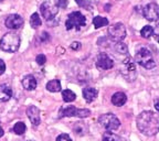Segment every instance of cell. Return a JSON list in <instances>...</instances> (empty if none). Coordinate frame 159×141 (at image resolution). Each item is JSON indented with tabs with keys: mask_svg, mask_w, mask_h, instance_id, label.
Returning a JSON list of instances; mask_svg holds the SVG:
<instances>
[{
	"mask_svg": "<svg viewBox=\"0 0 159 141\" xmlns=\"http://www.w3.org/2000/svg\"><path fill=\"white\" fill-rule=\"evenodd\" d=\"M137 127L146 136H154L159 131V117L150 110H145L137 117Z\"/></svg>",
	"mask_w": 159,
	"mask_h": 141,
	"instance_id": "6da1fadb",
	"label": "cell"
},
{
	"mask_svg": "<svg viewBox=\"0 0 159 141\" xmlns=\"http://www.w3.org/2000/svg\"><path fill=\"white\" fill-rule=\"evenodd\" d=\"M20 46V37L16 33L9 32L6 33L0 40V47L2 51L9 53H15L19 50Z\"/></svg>",
	"mask_w": 159,
	"mask_h": 141,
	"instance_id": "7a4b0ae2",
	"label": "cell"
},
{
	"mask_svg": "<svg viewBox=\"0 0 159 141\" xmlns=\"http://www.w3.org/2000/svg\"><path fill=\"white\" fill-rule=\"evenodd\" d=\"M135 61L140 66L145 67L147 69L154 68L156 66V63H155V59L152 57V53L146 47H142V49H139L137 51L136 55H135Z\"/></svg>",
	"mask_w": 159,
	"mask_h": 141,
	"instance_id": "3957f363",
	"label": "cell"
},
{
	"mask_svg": "<svg viewBox=\"0 0 159 141\" xmlns=\"http://www.w3.org/2000/svg\"><path fill=\"white\" fill-rule=\"evenodd\" d=\"M98 122L103 128H105L107 131H115L116 129L119 128L120 126V121L119 119L115 116L114 114L109 112V114H104L102 116H99Z\"/></svg>",
	"mask_w": 159,
	"mask_h": 141,
	"instance_id": "277c9868",
	"label": "cell"
},
{
	"mask_svg": "<svg viewBox=\"0 0 159 141\" xmlns=\"http://www.w3.org/2000/svg\"><path fill=\"white\" fill-rule=\"evenodd\" d=\"M85 24H86V19L79 11H74L71 15H69V18H67L66 22H65L66 30H72V29L80 30L81 27H84Z\"/></svg>",
	"mask_w": 159,
	"mask_h": 141,
	"instance_id": "5b68a950",
	"label": "cell"
},
{
	"mask_svg": "<svg viewBox=\"0 0 159 141\" xmlns=\"http://www.w3.org/2000/svg\"><path fill=\"white\" fill-rule=\"evenodd\" d=\"M108 35L113 42H123L126 37V28L123 23H114L108 28Z\"/></svg>",
	"mask_w": 159,
	"mask_h": 141,
	"instance_id": "8992f818",
	"label": "cell"
},
{
	"mask_svg": "<svg viewBox=\"0 0 159 141\" xmlns=\"http://www.w3.org/2000/svg\"><path fill=\"white\" fill-rule=\"evenodd\" d=\"M57 8L59 7L57 6V3L48 0V1H44V2L41 5L40 11H41V15H43V18L49 21V20H51V19H54V17L57 13V10H59Z\"/></svg>",
	"mask_w": 159,
	"mask_h": 141,
	"instance_id": "52a82bcc",
	"label": "cell"
},
{
	"mask_svg": "<svg viewBox=\"0 0 159 141\" xmlns=\"http://www.w3.org/2000/svg\"><path fill=\"white\" fill-rule=\"evenodd\" d=\"M123 65H124V67L122 68V74L128 79L129 82L134 81L136 78V65H135L134 61L129 56H127L123 61Z\"/></svg>",
	"mask_w": 159,
	"mask_h": 141,
	"instance_id": "ba28073f",
	"label": "cell"
},
{
	"mask_svg": "<svg viewBox=\"0 0 159 141\" xmlns=\"http://www.w3.org/2000/svg\"><path fill=\"white\" fill-rule=\"evenodd\" d=\"M143 15L146 18L148 21H157L159 19V6L157 3L150 2L143 9Z\"/></svg>",
	"mask_w": 159,
	"mask_h": 141,
	"instance_id": "9c48e42d",
	"label": "cell"
},
{
	"mask_svg": "<svg viewBox=\"0 0 159 141\" xmlns=\"http://www.w3.org/2000/svg\"><path fill=\"white\" fill-rule=\"evenodd\" d=\"M5 24H6V27L10 30H18L22 27L23 19H22V17L19 15H8L7 19H6Z\"/></svg>",
	"mask_w": 159,
	"mask_h": 141,
	"instance_id": "30bf717a",
	"label": "cell"
},
{
	"mask_svg": "<svg viewBox=\"0 0 159 141\" xmlns=\"http://www.w3.org/2000/svg\"><path fill=\"white\" fill-rule=\"evenodd\" d=\"M96 66L101 69H109L114 66V61L106 53H99L96 57Z\"/></svg>",
	"mask_w": 159,
	"mask_h": 141,
	"instance_id": "8fae6325",
	"label": "cell"
},
{
	"mask_svg": "<svg viewBox=\"0 0 159 141\" xmlns=\"http://www.w3.org/2000/svg\"><path fill=\"white\" fill-rule=\"evenodd\" d=\"M27 115L29 117L30 121L32 122L33 126L40 125V110L35 106H29L27 108Z\"/></svg>",
	"mask_w": 159,
	"mask_h": 141,
	"instance_id": "7c38bea8",
	"label": "cell"
},
{
	"mask_svg": "<svg viewBox=\"0 0 159 141\" xmlns=\"http://www.w3.org/2000/svg\"><path fill=\"white\" fill-rule=\"evenodd\" d=\"M12 97V89L9 85L2 84L0 85V103L9 102Z\"/></svg>",
	"mask_w": 159,
	"mask_h": 141,
	"instance_id": "4fadbf2b",
	"label": "cell"
},
{
	"mask_svg": "<svg viewBox=\"0 0 159 141\" xmlns=\"http://www.w3.org/2000/svg\"><path fill=\"white\" fill-rule=\"evenodd\" d=\"M97 90L94 87H86L83 89V97H84L85 102L86 103H92L93 100H95L97 97Z\"/></svg>",
	"mask_w": 159,
	"mask_h": 141,
	"instance_id": "5bb4252c",
	"label": "cell"
},
{
	"mask_svg": "<svg viewBox=\"0 0 159 141\" xmlns=\"http://www.w3.org/2000/svg\"><path fill=\"white\" fill-rule=\"evenodd\" d=\"M126 102H127V96L122 92L115 93L112 96L113 105H115V106H117V107H120V106H123V105H125Z\"/></svg>",
	"mask_w": 159,
	"mask_h": 141,
	"instance_id": "9a60e30c",
	"label": "cell"
},
{
	"mask_svg": "<svg viewBox=\"0 0 159 141\" xmlns=\"http://www.w3.org/2000/svg\"><path fill=\"white\" fill-rule=\"evenodd\" d=\"M22 85L27 90H33L37 87V79L32 75H27L22 79Z\"/></svg>",
	"mask_w": 159,
	"mask_h": 141,
	"instance_id": "2e32d148",
	"label": "cell"
},
{
	"mask_svg": "<svg viewBox=\"0 0 159 141\" xmlns=\"http://www.w3.org/2000/svg\"><path fill=\"white\" fill-rule=\"evenodd\" d=\"M77 114V109L74 106H69L66 108L60 109V117H74Z\"/></svg>",
	"mask_w": 159,
	"mask_h": 141,
	"instance_id": "e0dca14e",
	"label": "cell"
},
{
	"mask_svg": "<svg viewBox=\"0 0 159 141\" xmlns=\"http://www.w3.org/2000/svg\"><path fill=\"white\" fill-rule=\"evenodd\" d=\"M61 82L59 79H52L47 84V89L51 93H57L61 90Z\"/></svg>",
	"mask_w": 159,
	"mask_h": 141,
	"instance_id": "ac0fdd59",
	"label": "cell"
},
{
	"mask_svg": "<svg viewBox=\"0 0 159 141\" xmlns=\"http://www.w3.org/2000/svg\"><path fill=\"white\" fill-rule=\"evenodd\" d=\"M93 24L95 25L96 29H99V28L105 27V25L108 24V20L104 17H101V15H97L93 19Z\"/></svg>",
	"mask_w": 159,
	"mask_h": 141,
	"instance_id": "d6986e66",
	"label": "cell"
},
{
	"mask_svg": "<svg viewBox=\"0 0 159 141\" xmlns=\"http://www.w3.org/2000/svg\"><path fill=\"white\" fill-rule=\"evenodd\" d=\"M62 97H63V100L65 103H71V102H74L75 98H76V95L72 92V90H70V89H64L62 92Z\"/></svg>",
	"mask_w": 159,
	"mask_h": 141,
	"instance_id": "ffe728a7",
	"label": "cell"
},
{
	"mask_svg": "<svg viewBox=\"0 0 159 141\" xmlns=\"http://www.w3.org/2000/svg\"><path fill=\"white\" fill-rule=\"evenodd\" d=\"M115 52L118 53V54L122 55H128V50H127V46L125 45V43L123 42H115Z\"/></svg>",
	"mask_w": 159,
	"mask_h": 141,
	"instance_id": "44dd1931",
	"label": "cell"
},
{
	"mask_svg": "<svg viewBox=\"0 0 159 141\" xmlns=\"http://www.w3.org/2000/svg\"><path fill=\"white\" fill-rule=\"evenodd\" d=\"M25 130H27V126H25V124L22 121L17 122V124L13 126V132H15L16 134H19V136L25 134Z\"/></svg>",
	"mask_w": 159,
	"mask_h": 141,
	"instance_id": "7402d4cb",
	"label": "cell"
},
{
	"mask_svg": "<svg viewBox=\"0 0 159 141\" xmlns=\"http://www.w3.org/2000/svg\"><path fill=\"white\" fill-rule=\"evenodd\" d=\"M103 141H122V138L114 132L107 131L103 134Z\"/></svg>",
	"mask_w": 159,
	"mask_h": 141,
	"instance_id": "603a6c76",
	"label": "cell"
},
{
	"mask_svg": "<svg viewBox=\"0 0 159 141\" xmlns=\"http://www.w3.org/2000/svg\"><path fill=\"white\" fill-rule=\"evenodd\" d=\"M140 34H142V37H145V39H149V37L154 34V29H152V27H150V25H145L142 29V31H140Z\"/></svg>",
	"mask_w": 159,
	"mask_h": 141,
	"instance_id": "cb8c5ba5",
	"label": "cell"
},
{
	"mask_svg": "<svg viewBox=\"0 0 159 141\" xmlns=\"http://www.w3.org/2000/svg\"><path fill=\"white\" fill-rule=\"evenodd\" d=\"M41 19H40V17H39V15H38L37 12L35 13H33L32 15H31V18H30V24H31V27L32 28H38V27H40L41 25Z\"/></svg>",
	"mask_w": 159,
	"mask_h": 141,
	"instance_id": "d4e9b609",
	"label": "cell"
},
{
	"mask_svg": "<svg viewBox=\"0 0 159 141\" xmlns=\"http://www.w3.org/2000/svg\"><path fill=\"white\" fill-rule=\"evenodd\" d=\"M89 115H91V112L89 109H77L76 117H79V118H86Z\"/></svg>",
	"mask_w": 159,
	"mask_h": 141,
	"instance_id": "484cf974",
	"label": "cell"
},
{
	"mask_svg": "<svg viewBox=\"0 0 159 141\" xmlns=\"http://www.w3.org/2000/svg\"><path fill=\"white\" fill-rule=\"evenodd\" d=\"M35 61H37V63L39 65H44L45 62H47V57H45L44 54H39L37 56V59H35Z\"/></svg>",
	"mask_w": 159,
	"mask_h": 141,
	"instance_id": "4316f807",
	"label": "cell"
},
{
	"mask_svg": "<svg viewBox=\"0 0 159 141\" xmlns=\"http://www.w3.org/2000/svg\"><path fill=\"white\" fill-rule=\"evenodd\" d=\"M57 141H72V139H71V137H70L69 134H59V136H57Z\"/></svg>",
	"mask_w": 159,
	"mask_h": 141,
	"instance_id": "83f0119b",
	"label": "cell"
},
{
	"mask_svg": "<svg viewBox=\"0 0 159 141\" xmlns=\"http://www.w3.org/2000/svg\"><path fill=\"white\" fill-rule=\"evenodd\" d=\"M75 1H76V3L80 6V7L85 8V9L89 10V2H86L85 0H75Z\"/></svg>",
	"mask_w": 159,
	"mask_h": 141,
	"instance_id": "f1b7e54d",
	"label": "cell"
},
{
	"mask_svg": "<svg viewBox=\"0 0 159 141\" xmlns=\"http://www.w3.org/2000/svg\"><path fill=\"white\" fill-rule=\"evenodd\" d=\"M67 3H69V0H59L57 3V6L59 8H62V9H65L67 7Z\"/></svg>",
	"mask_w": 159,
	"mask_h": 141,
	"instance_id": "f546056e",
	"label": "cell"
},
{
	"mask_svg": "<svg viewBox=\"0 0 159 141\" xmlns=\"http://www.w3.org/2000/svg\"><path fill=\"white\" fill-rule=\"evenodd\" d=\"M5 71H6V64L2 59H0V75H2L5 73Z\"/></svg>",
	"mask_w": 159,
	"mask_h": 141,
	"instance_id": "4dcf8cb0",
	"label": "cell"
},
{
	"mask_svg": "<svg viewBox=\"0 0 159 141\" xmlns=\"http://www.w3.org/2000/svg\"><path fill=\"white\" fill-rule=\"evenodd\" d=\"M154 35L156 37L157 42H159V24L156 27V29H154Z\"/></svg>",
	"mask_w": 159,
	"mask_h": 141,
	"instance_id": "1f68e13d",
	"label": "cell"
},
{
	"mask_svg": "<svg viewBox=\"0 0 159 141\" xmlns=\"http://www.w3.org/2000/svg\"><path fill=\"white\" fill-rule=\"evenodd\" d=\"M71 49L80 50V49H81V43H80V42H73L72 44H71Z\"/></svg>",
	"mask_w": 159,
	"mask_h": 141,
	"instance_id": "d6a6232c",
	"label": "cell"
},
{
	"mask_svg": "<svg viewBox=\"0 0 159 141\" xmlns=\"http://www.w3.org/2000/svg\"><path fill=\"white\" fill-rule=\"evenodd\" d=\"M41 37H42V41H45V40H48L49 39V33L48 32H42L41 33Z\"/></svg>",
	"mask_w": 159,
	"mask_h": 141,
	"instance_id": "836d02e7",
	"label": "cell"
},
{
	"mask_svg": "<svg viewBox=\"0 0 159 141\" xmlns=\"http://www.w3.org/2000/svg\"><path fill=\"white\" fill-rule=\"evenodd\" d=\"M3 134H5V131H3V129L1 128V127H0V138H1V137H2Z\"/></svg>",
	"mask_w": 159,
	"mask_h": 141,
	"instance_id": "e575fe53",
	"label": "cell"
},
{
	"mask_svg": "<svg viewBox=\"0 0 159 141\" xmlns=\"http://www.w3.org/2000/svg\"><path fill=\"white\" fill-rule=\"evenodd\" d=\"M155 107H156V109L159 112V102H158V100H157V102L155 103Z\"/></svg>",
	"mask_w": 159,
	"mask_h": 141,
	"instance_id": "d590c367",
	"label": "cell"
}]
</instances>
